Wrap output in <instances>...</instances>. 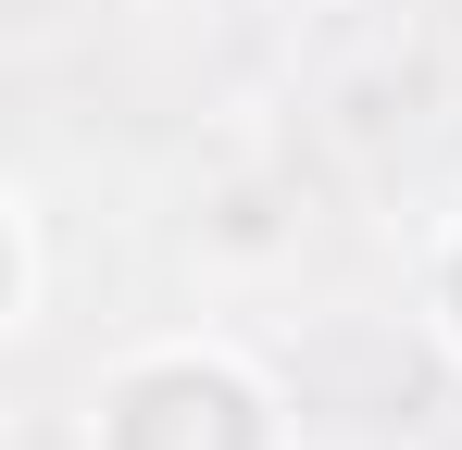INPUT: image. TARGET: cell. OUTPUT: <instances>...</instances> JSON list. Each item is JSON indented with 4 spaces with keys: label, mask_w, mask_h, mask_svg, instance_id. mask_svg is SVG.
<instances>
[{
    "label": "cell",
    "mask_w": 462,
    "mask_h": 450,
    "mask_svg": "<svg viewBox=\"0 0 462 450\" xmlns=\"http://www.w3.org/2000/svg\"><path fill=\"white\" fill-rule=\"evenodd\" d=\"M88 450H288V426H275V388L237 363V351L162 338V351L100 375Z\"/></svg>",
    "instance_id": "6da1fadb"
},
{
    "label": "cell",
    "mask_w": 462,
    "mask_h": 450,
    "mask_svg": "<svg viewBox=\"0 0 462 450\" xmlns=\"http://www.w3.org/2000/svg\"><path fill=\"white\" fill-rule=\"evenodd\" d=\"M0 238H13V288H0V325L25 338V325H38V276H51V250H38V188H13V201H0Z\"/></svg>",
    "instance_id": "7a4b0ae2"
},
{
    "label": "cell",
    "mask_w": 462,
    "mask_h": 450,
    "mask_svg": "<svg viewBox=\"0 0 462 450\" xmlns=\"http://www.w3.org/2000/svg\"><path fill=\"white\" fill-rule=\"evenodd\" d=\"M438 338L462 351V213H450V238H438Z\"/></svg>",
    "instance_id": "3957f363"
}]
</instances>
